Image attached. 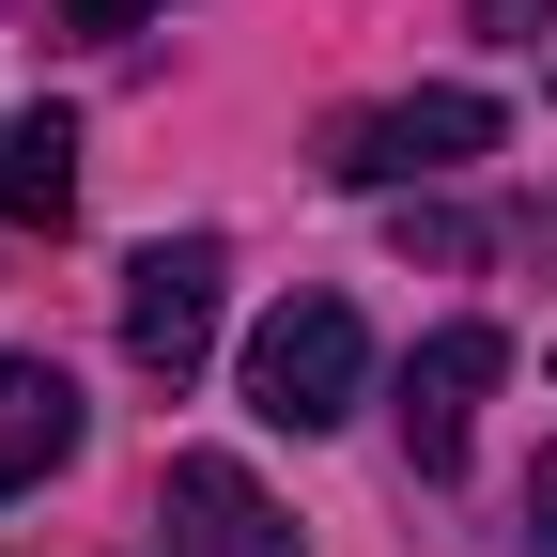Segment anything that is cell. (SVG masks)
<instances>
[{
	"mask_svg": "<svg viewBox=\"0 0 557 557\" xmlns=\"http://www.w3.org/2000/svg\"><path fill=\"white\" fill-rule=\"evenodd\" d=\"M496 94H387V109H357L341 124V186H434V171H465V156H496Z\"/></svg>",
	"mask_w": 557,
	"mask_h": 557,
	"instance_id": "obj_3",
	"label": "cell"
},
{
	"mask_svg": "<svg viewBox=\"0 0 557 557\" xmlns=\"http://www.w3.org/2000/svg\"><path fill=\"white\" fill-rule=\"evenodd\" d=\"M357 387H372L357 295H278V310L248 325V418H263V434H341Z\"/></svg>",
	"mask_w": 557,
	"mask_h": 557,
	"instance_id": "obj_1",
	"label": "cell"
},
{
	"mask_svg": "<svg viewBox=\"0 0 557 557\" xmlns=\"http://www.w3.org/2000/svg\"><path fill=\"white\" fill-rule=\"evenodd\" d=\"M496 372H511V341H496V325H434V341L403 357V403H387V418H403V465H418V480H449V465H465L480 387H496Z\"/></svg>",
	"mask_w": 557,
	"mask_h": 557,
	"instance_id": "obj_4",
	"label": "cell"
},
{
	"mask_svg": "<svg viewBox=\"0 0 557 557\" xmlns=\"http://www.w3.org/2000/svg\"><path fill=\"white\" fill-rule=\"evenodd\" d=\"M557 16V0H480V32H542Z\"/></svg>",
	"mask_w": 557,
	"mask_h": 557,
	"instance_id": "obj_10",
	"label": "cell"
},
{
	"mask_svg": "<svg viewBox=\"0 0 557 557\" xmlns=\"http://www.w3.org/2000/svg\"><path fill=\"white\" fill-rule=\"evenodd\" d=\"M218 233H156V248H139L124 263V357L139 372H156V387H186L201 357H218Z\"/></svg>",
	"mask_w": 557,
	"mask_h": 557,
	"instance_id": "obj_2",
	"label": "cell"
},
{
	"mask_svg": "<svg viewBox=\"0 0 557 557\" xmlns=\"http://www.w3.org/2000/svg\"><path fill=\"white\" fill-rule=\"evenodd\" d=\"M78 465V387L47 357H0V496H32V480Z\"/></svg>",
	"mask_w": 557,
	"mask_h": 557,
	"instance_id": "obj_6",
	"label": "cell"
},
{
	"mask_svg": "<svg viewBox=\"0 0 557 557\" xmlns=\"http://www.w3.org/2000/svg\"><path fill=\"white\" fill-rule=\"evenodd\" d=\"M47 16H62V32H139L156 0H47Z\"/></svg>",
	"mask_w": 557,
	"mask_h": 557,
	"instance_id": "obj_9",
	"label": "cell"
},
{
	"mask_svg": "<svg viewBox=\"0 0 557 557\" xmlns=\"http://www.w3.org/2000/svg\"><path fill=\"white\" fill-rule=\"evenodd\" d=\"M511 542H542V557H557V449L511 480Z\"/></svg>",
	"mask_w": 557,
	"mask_h": 557,
	"instance_id": "obj_8",
	"label": "cell"
},
{
	"mask_svg": "<svg viewBox=\"0 0 557 557\" xmlns=\"http://www.w3.org/2000/svg\"><path fill=\"white\" fill-rule=\"evenodd\" d=\"M156 527H171V557H295V511H278L233 449H171Z\"/></svg>",
	"mask_w": 557,
	"mask_h": 557,
	"instance_id": "obj_5",
	"label": "cell"
},
{
	"mask_svg": "<svg viewBox=\"0 0 557 557\" xmlns=\"http://www.w3.org/2000/svg\"><path fill=\"white\" fill-rule=\"evenodd\" d=\"M0 218H16V233L78 218V109H16V124H0Z\"/></svg>",
	"mask_w": 557,
	"mask_h": 557,
	"instance_id": "obj_7",
	"label": "cell"
}]
</instances>
